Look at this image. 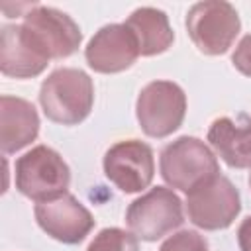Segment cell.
Here are the masks:
<instances>
[{"mask_svg":"<svg viewBox=\"0 0 251 251\" xmlns=\"http://www.w3.org/2000/svg\"><path fill=\"white\" fill-rule=\"evenodd\" d=\"M39 104L47 120L63 126L80 124L92 110L94 84L92 78L73 67L55 69L39 88Z\"/></svg>","mask_w":251,"mask_h":251,"instance_id":"1","label":"cell"},{"mask_svg":"<svg viewBox=\"0 0 251 251\" xmlns=\"http://www.w3.org/2000/svg\"><path fill=\"white\" fill-rule=\"evenodd\" d=\"M159 171L171 188L190 192L220 175L214 151L194 135H182L167 143L159 155Z\"/></svg>","mask_w":251,"mask_h":251,"instance_id":"2","label":"cell"},{"mask_svg":"<svg viewBox=\"0 0 251 251\" xmlns=\"http://www.w3.org/2000/svg\"><path fill=\"white\" fill-rule=\"evenodd\" d=\"M14 182L20 194L29 200L45 202L67 194L71 184V169L65 159L47 145H35L14 167Z\"/></svg>","mask_w":251,"mask_h":251,"instance_id":"3","label":"cell"},{"mask_svg":"<svg viewBox=\"0 0 251 251\" xmlns=\"http://www.w3.org/2000/svg\"><path fill=\"white\" fill-rule=\"evenodd\" d=\"M237 10L224 0H204L186 12V31L204 55H224L239 35Z\"/></svg>","mask_w":251,"mask_h":251,"instance_id":"4","label":"cell"},{"mask_svg":"<svg viewBox=\"0 0 251 251\" xmlns=\"http://www.w3.org/2000/svg\"><path fill=\"white\" fill-rule=\"evenodd\" d=\"M186 114V94L173 80H153L145 84L135 102L139 127L149 137H167L182 126Z\"/></svg>","mask_w":251,"mask_h":251,"instance_id":"5","label":"cell"},{"mask_svg":"<svg viewBox=\"0 0 251 251\" xmlns=\"http://www.w3.org/2000/svg\"><path fill=\"white\" fill-rule=\"evenodd\" d=\"M184 222L180 198L167 186H155L135 198L126 210L129 231L143 241H157Z\"/></svg>","mask_w":251,"mask_h":251,"instance_id":"6","label":"cell"},{"mask_svg":"<svg viewBox=\"0 0 251 251\" xmlns=\"http://www.w3.org/2000/svg\"><path fill=\"white\" fill-rule=\"evenodd\" d=\"M186 212L200 229H226L241 212L239 190L227 176L216 175L186 194Z\"/></svg>","mask_w":251,"mask_h":251,"instance_id":"7","label":"cell"},{"mask_svg":"<svg viewBox=\"0 0 251 251\" xmlns=\"http://www.w3.org/2000/svg\"><path fill=\"white\" fill-rule=\"evenodd\" d=\"M22 25L29 31L33 41L43 49L49 59L71 57L82 41L78 24L69 14L53 6L31 4L24 14Z\"/></svg>","mask_w":251,"mask_h":251,"instance_id":"8","label":"cell"},{"mask_svg":"<svg viewBox=\"0 0 251 251\" xmlns=\"http://www.w3.org/2000/svg\"><path fill=\"white\" fill-rule=\"evenodd\" d=\"M106 178L126 194L147 188L155 175L153 149L139 139H124L114 143L102 159Z\"/></svg>","mask_w":251,"mask_h":251,"instance_id":"9","label":"cell"},{"mask_svg":"<svg viewBox=\"0 0 251 251\" xmlns=\"http://www.w3.org/2000/svg\"><path fill=\"white\" fill-rule=\"evenodd\" d=\"M33 216L37 226L49 237L67 245L80 243L94 227V218L88 208L69 192L53 200L37 202Z\"/></svg>","mask_w":251,"mask_h":251,"instance_id":"10","label":"cell"},{"mask_svg":"<svg viewBox=\"0 0 251 251\" xmlns=\"http://www.w3.org/2000/svg\"><path fill=\"white\" fill-rule=\"evenodd\" d=\"M84 57L92 71L114 75L129 69L135 63L139 57V45L126 24H108L90 37Z\"/></svg>","mask_w":251,"mask_h":251,"instance_id":"11","label":"cell"},{"mask_svg":"<svg viewBox=\"0 0 251 251\" xmlns=\"http://www.w3.org/2000/svg\"><path fill=\"white\" fill-rule=\"evenodd\" d=\"M49 57L18 24H6L0 31V71L14 78H31L45 71Z\"/></svg>","mask_w":251,"mask_h":251,"instance_id":"12","label":"cell"},{"mask_svg":"<svg viewBox=\"0 0 251 251\" xmlns=\"http://www.w3.org/2000/svg\"><path fill=\"white\" fill-rule=\"evenodd\" d=\"M39 133V116L35 106L18 96L0 98V149L4 155L16 153L35 141Z\"/></svg>","mask_w":251,"mask_h":251,"instance_id":"13","label":"cell"},{"mask_svg":"<svg viewBox=\"0 0 251 251\" xmlns=\"http://www.w3.org/2000/svg\"><path fill=\"white\" fill-rule=\"evenodd\" d=\"M208 141L227 167L251 169V116L216 118L208 127Z\"/></svg>","mask_w":251,"mask_h":251,"instance_id":"14","label":"cell"},{"mask_svg":"<svg viewBox=\"0 0 251 251\" xmlns=\"http://www.w3.org/2000/svg\"><path fill=\"white\" fill-rule=\"evenodd\" d=\"M126 25L135 35L141 57L161 55L175 41V31L167 14L153 6H141L133 10L126 20Z\"/></svg>","mask_w":251,"mask_h":251,"instance_id":"15","label":"cell"},{"mask_svg":"<svg viewBox=\"0 0 251 251\" xmlns=\"http://www.w3.org/2000/svg\"><path fill=\"white\" fill-rule=\"evenodd\" d=\"M86 251H139L137 237L122 227H104L100 229Z\"/></svg>","mask_w":251,"mask_h":251,"instance_id":"16","label":"cell"},{"mask_svg":"<svg viewBox=\"0 0 251 251\" xmlns=\"http://www.w3.org/2000/svg\"><path fill=\"white\" fill-rule=\"evenodd\" d=\"M159 251H210V249L204 235L192 229H182L167 237L159 247Z\"/></svg>","mask_w":251,"mask_h":251,"instance_id":"17","label":"cell"},{"mask_svg":"<svg viewBox=\"0 0 251 251\" xmlns=\"http://www.w3.org/2000/svg\"><path fill=\"white\" fill-rule=\"evenodd\" d=\"M231 63L241 75L251 76V33L241 37V41L237 43V47L231 55Z\"/></svg>","mask_w":251,"mask_h":251,"instance_id":"18","label":"cell"},{"mask_svg":"<svg viewBox=\"0 0 251 251\" xmlns=\"http://www.w3.org/2000/svg\"><path fill=\"white\" fill-rule=\"evenodd\" d=\"M237 243L241 251H251V216H247L237 227Z\"/></svg>","mask_w":251,"mask_h":251,"instance_id":"19","label":"cell"},{"mask_svg":"<svg viewBox=\"0 0 251 251\" xmlns=\"http://www.w3.org/2000/svg\"><path fill=\"white\" fill-rule=\"evenodd\" d=\"M249 186H251V173H249Z\"/></svg>","mask_w":251,"mask_h":251,"instance_id":"20","label":"cell"}]
</instances>
